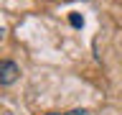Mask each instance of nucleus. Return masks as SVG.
Wrapping results in <instances>:
<instances>
[{
	"instance_id": "obj_2",
	"label": "nucleus",
	"mask_w": 122,
	"mask_h": 115,
	"mask_svg": "<svg viewBox=\"0 0 122 115\" xmlns=\"http://www.w3.org/2000/svg\"><path fill=\"white\" fill-rule=\"evenodd\" d=\"M69 23H71L74 28H81V26H84V18L79 13H71V15H69Z\"/></svg>"
},
{
	"instance_id": "obj_1",
	"label": "nucleus",
	"mask_w": 122,
	"mask_h": 115,
	"mask_svg": "<svg viewBox=\"0 0 122 115\" xmlns=\"http://www.w3.org/2000/svg\"><path fill=\"white\" fill-rule=\"evenodd\" d=\"M18 74H20V69L15 61H8V59L0 61V84H13L18 79Z\"/></svg>"
},
{
	"instance_id": "obj_3",
	"label": "nucleus",
	"mask_w": 122,
	"mask_h": 115,
	"mask_svg": "<svg viewBox=\"0 0 122 115\" xmlns=\"http://www.w3.org/2000/svg\"><path fill=\"white\" fill-rule=\"evenodd\" d=\"M46 115H89L86 110H69V113H46Z\"/></svg>"
},
{
	"instance_id": "obj_4",
	"label": "nucleus",
	"mask_w": 122,
	"mask_h": 115,
	"mask_svg": "<svg viewBox=\"0 0 122 115\" xmlns=\"http://www.w3.org/2000/svg\"><path fill=\"white\" fill-rule=\"evenodd\" d=\"M3 33H5V31H3V28H0V38H3Z\"/></svg>"
}]
</instances>
